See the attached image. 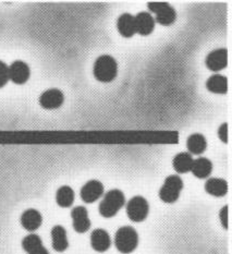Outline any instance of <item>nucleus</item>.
Wrapping results in <instances>:
<instances>
[{
    "label": "nucleus",
    "mask_w": 232,
    "mask_h": 254,
    "mask_svg": "<svg viewBox=\"0 0 232 254\" xmlns=\"http://www.w3.org/2000/svg\"><path fill=\"white\" fill-rule=\"evenodd\" d=\"M219 218L222 222L223 227L225 229H228V206H225L222 208V211L219 213Z\"/></svg>",
    "instance_id": "nucleus-25"
},
{
    "label": "nucleus",
    "mask_w": 232,
    "mask_h": 254,
    "mask_svg": "<svg viewBox=\"0 0 232 254\" xmlns=\"http://www.w3.org/2000/svg\"><path fill=\"white\" fill-rule=\"evenodd\" d=\"M22 248L27 254H49L48 250L43 245L41 237L31 234L22 240Z\"/></svg>",
    "instance_id": "nucleus-14"
},
{
    "label": "nucleus",
    "mask_w": 232,
    "mask_h": 254,
    "mask_svg": "<svg viewBox=\"0 0 232 254\" xmlns=\"http://www.w3.org/2000/svg\"><path fill=\"white\" fill-rule=\"evenodd\" d=\"M228 64V52L227 49H216L212 52L206 58V65L209 70L218 72L227 67Z\"/></svg>",
    "instance_id": "nucleus-11"
},
{
    "label": "nucleus",
    "mask_w": 232,
    "mask_h": 254,
    "mask_svg": "<svg viewBox=\"0 0 232 254\" xmlns=\"http://www.w3.org/2000/svg\"><path fill=\"white\" fill-rule=\"evenodd\" d=\"M91 246L97 252H106L112 246V239L105 229H95L91 235Z\"/></svg>",
    "instance_id": "nucleus-12"
},
{
    "label": "nucleus",
    "mask_w": 232,
    "mask_h": 254,
    "mask_svg": "<svg viewBox=\"0 0 232 254\" xmlns=\"http://www.w3.org/2000/svg\"><path fill=\"white\" fill-rule=\"evenodd\" d=\"M43 216L42 214L34 208L26 209L21 216V225L27 231L37 230L42 226Z\"/></svg>",
    "instance_id": "nucleus-13"
},
{
    "label": "nucleus",
    "mask_w": 232,
    "mask_h": 254,
    "mask_svg": "<svg viewBox=\"0 0 232 254\" xmlns=\"http://www.w3.org/2000/svg\"><path fill=\"white\" fill-rule=\"evenodd\" d=\"M187 150H189L192 154L195 155H200V154L204 153L207 147V141L205 136L200 133L192 134L186 142Z\"/></svg>",
    "instance_id": "nucleus-21"
},
{
    "label": "nucleus",
    "mask_w": 232,
    "mask_h": 254,
    "mask_svg": "<svg viewBox=\"0 0 232 254\" xmlns=\"http://www.w3.org/2000/svg\"><path fill=\"white\" fill-rule=\"evenodd\" d=\"M115 245L117 250L123 254L133 252L139 245V235L131 226H123L118 229L115 236Z\"/></svg>",
    "instance_id": "nucleus-2"
},
{
    "label": "nucleus",
    "mask_w": 232,
    "mask_h": 254,
    "mask_svg": "<svg viewBox=\"0 0 232 254\" xmlns=\"http://www.w3.org/2000/svg\"><path fill=\"white\" fill-rule=\"evenodd\" d=\"M182 188H183V181L179 176L171 175L167 177L159 190L160 200L165 203H174L178 201Z\"/></svg>",
    "instance_id": "nucleus-4"
},
{
    "label": "nucleus",
    "mask_w": 232,
    "mask_h": 254,
    "mask_svg": "<svg viewBox=\"0 0 232 254\" xmlns=\"http://www.w3.org/2000/svg\"><path fill=\"white\" fill-rule=\"evenodd\" d=\"M193 162L194 159L192 158L189 153H180L174 158V168L176 173L185 174L187 171H191Z\"/></svg>",
    "instance_id": "nucleus-22"
},
{
    "label": "nucleus",
    "mask_w": 232,
    "mask_h": 254,
    "mask_svg": "<svg viewBox=\"0 0 232 254\" xmlns=\"http://www.w3.org/2000/svg\"><path fill=\"white\" fill-rule=\"evenodd\" d=\"M104 194V186L101 181L91 180L81 189V198L85 203H94Z\"/></svg>",
    "instance_id": "nucleus-7"
},
{
    "label": "nucleus",
    "mask_w": 232,
    "mask_h": 254,
    "mask_svg": "<svg viewBox=\"0 0 232 254\" xmlns=\"http://www.w3.org/2000/svg\"><path fill=\"white\" fill-rule=\"evenodd\" d=\"M117 73L118 64L115 58L109 55H104V56L97 58L95 64H94V75L98 81L108 83L116 79Z\"/></svg>",
    "instance_id": "nucleus-1"
},
{
    "label": "nucleus",
    "mask_w": 232,
    "mask_h": 254,
    "mask_svg": "<svg viewBox=\"0 0 232 254\" xmlns=\"http://www.w3.org/2000/svg\"><path fill=\"white\" fill-rule=\"evenodd\" d=\"M148 9L155 14V21L162 25H171L175 21L174 9L167 2H150Z\"/></svg>",
    "instance_id": "nucleus-6"
},
{
    "label": "nucleus",
    "mask_w": 232,
    "mask_h": 254,
    "mask_svg": "<svg viewBox=\"0 0 232 254\" xmlns=\"http://www.w3.org/2000/svg\"><path fill=\"white\" fill-rule=\"evenodd\" d=\"M117 27L119 33L123 37H132L136 33L134 16L129 13L122 14L118 19Z\"/></svg>",
    "instance_id": "nucleus-17"
},
{
    "label": "nucleus",
    "mask_w": 232,
    "mask_h": 254,
    "mask_svg": "<svg viewBox=\"0 0 232 254\" xmlns=\"http://www.w3.org/2000/svg\"><path fill=\"white\" fill-rule=\"evenodd\" d=\"M56 201L60 207H70L74 202V191L68 186H63L56 193Z\"/></svg>",
    "instance_id": "nucleus-23"
},
{
    "label": "nucleus",
    "mask_w": 232,
    "mask_h": 254,
    "mask_svg": "<svg viewBox=\"0 0 232 254\" xmlns=\"http://www.w3.org/2000/svg\"><path fill=\"white\" fill-rule=\"evenodd\" d=\"M218 135H219V139L224 143L228 142V125L227 124L222 125V127H220L218 130Z\"/></svg>",
    "instance_id": "nucleus-26"
},
{
    "label": "nucleus",
    "mask_w": 232,
    "mask_h": 254,
    "mask_svg": "<svg viewBox=\"0 0 232 254\" xmlns=\"http://www.w3.org/2000/svg\"><path fill=\"white\" fill-rule=\"evenodd\" d=\"M52 244L55 251L63 252L68 249L69 241L67 231L62 226L57 225L52 229Z\"/></svg>",
    "instance_id": "nucleus-15"
},
{
    "label": "nucleus",
    "mask_w": 232,
    "mask_h": 254,
    "mask_svg": "<svg viewBox=\"0 0 232 254\" xmlns=\"http://www.w3.org/2000/svg\"><path fill=\"white\" fill-rule=\"evenodd\" d=\"M205 190L213 196H225L228 192V184L227 181L219 178H211L205 184Z\"/></svg>",
    "instance_id": "nucleus-18"
},
{
    "label": "nucleus",
    "mask_w": 232,
    "mask_h": 254,
    "mask_svg": "<svg viewBox=\"0 0 232 254\" xmlns=\"http://www.w3.org/2000/svg\"><path fill=\"white\" fill-rule=\"evenodd\" d=\"M64 96L58 88H51L44 92L40 97V104L45 109H57L63 104Z\"/></svg>",
    "instance_id": "nucleus-10"
},
{
    "label": "nucleus",
    "mask_w": 232,
    "mask_h": 254,
    "mask_svg": "<svg viewBox=\"0 0 232 254\" xmlns=\"http://www.w3.org/2000/svg\"><path fill=\"white\" fill-rule=\"evenodd\" d=\"M213 170V164L207 158H197L193 162L191 171L195 177L200 179H205L207 177L212 174Z\"/></svg>",
    "instance_id": "nucleus-19"
},
{
    "label": "nucleus",
    "mask_w": 232,
    "mask_h": 254,
    "mask_svg": "<svg viewBox=\"0 0 232 254\" xmlns=\"http://www.w3.org/2000/svg\"><path fill=\"white\" fill-rule=\"evenodd\" d=\"M148 212H150L148 202L143 196L132 197L126 204V215L132 222L141 223L145 220Z\"/></svg>",
    "instance_id": "nucleus-5"
},
{
    "label": "nucleus",
    "mask_w": 232,
    "mask_h": 254,
    "mask_svg": "<svg viewBox=\"0 0 232 254\" xmlns=\"http://www.w3.org/2000/svg\"><path fill=\"white\" fill-rule=\"evenodd\" d=\"M9 81V67L0 60V88L3 87Z\"/></svg>",
    "instance_id": "nucleus-24"
},
{
    "label": "nucleus",
    "mask_w": 232,
    "mask_h": 254,
    "mask_svg": "<svg viewBox=\"0 0 232 254\" xmlns=\"http://www.w3.org/2000/svg\"><path fill=\"white\" fill-rule=\"evenodd\" d=\"M124 203V194L120 190L115 189L109 191L99 204V214L106 218L114 217L122 208Z\"/></svg>",
    "instance_id": "nucleus-3"
},
{
    "label": "nucleus",
    "mask_w": 232,
    "mask_h": 254,
    "mask_svg": "<svg viewBox=\"0 0 232 254\" xmlns=\"http://www.w3.org/2000/svg\"><path fill=\"white\" fill-rule=\"evenodd\" d=\"M31 71L25 63L18 60L9 67V80L15 84H24L30 79Z\"/></svg>",
    "instance_id": "nucleus-8"
},
{
    "label": "nucleus",
    "mask_w": 232,
    "mask_h": 254,
    "mask_svg": "<svg viewBox=\"0 0 232 254\" xmlns=\"http://www.w3.org/2000/svg\"><path fill=\"white\" fill-rule=\"evenodd\" d=\"M73 228L79 234H84L91 228V220L88 217L87 209L84 206H76L71 212Z\"/></svg>",
    "instance_id": "nucleus-9"
},
{
    "label": "nucleus",
    "mask_w": 232,
    "mask_h": 254,
    "mask_svg": "<svg viewBox=\"0 0 232 254\" xmlns=\"http://www.w3.org/2000/svg\"><path fill=\"white\" fill-rule=\"evenodd\" d=\"M209 92L215 94H226L228 91V80L222 74H214L206 82Z\"/></svg>",
    "instance_id": "nucleus-20"
},
{
    "label": "nucleus",
    "mask_w": 232,
    "mask_h": 254,
    "mask_svg": "<svg viewBox=\"0 0 232 254\" xmlns=\"http://www.w3.org/2000/svg\"><path fill=\"white\" fill-rule=\"evenodd\" d=\"M135 19V29L136 33L141 35H150L154 31L155 27V19L151 13L141 12L134 16Z\"/></svg>",
    "instance_id": "nucleus-16"
}]
</instances>
